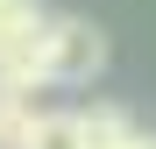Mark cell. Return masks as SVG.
I'll return each instance as SVG.
<instances>
[{
  "label": "cell",
  "mask_w": 156,
  "mask_h": 149,
  "mask_svg": "<svg viewBox=\"0 0 156 149\" xmlns=\"http://www.w3.org/2000/svg\"><path fill=\"white\" fill-rule=\"evenodd\" d=\"M107 71V36L85 14H50L43 21V78L50 85H92Z\"/></svg>",
  "instance_id": "1"
},
{
  "label": "cell",
  "mask_w": 156,
  "mask_h": 149,
  "mask_svg": "<svg viewBox=\"0 0 156 149\" xmlns=\"http://www.w3.org/2000/svg\"><path fill=\"white\" fill-rule=\"evenodd\" d=\"M21 149H85V121H78L71 107H57V114H29Z\"/></svg>",
  "instance_id": "2"
},
{
  "label": "cell",
  "mask_w": 156,
  "mask_h": 149,
  "mask_svg": "<svg viewBox=\"0 0 156 149\" xmlns=\"http://www.w3.org/2000/svg\"><path fill=\"white\" fill-rule=\"evenodd\" d=\"M50 21V7L43 0H0V43H14V36H36Z\"/></svg>",
  "instance_id": "3"
},
{
  "label": "cell",
  "mask_w": 156,
  "mask_h": 149,
  "mask_svg": "<svg viewBox=\"0 0 156 149\" xmlns=\"http://www.w3.org/2000/svg\"><path fill=\"white\" fill-rule=\"evenodd\" d=\"M29 99H14V92H0V149H21V135H29Z\"/></svg>",
  "instance_id": "4"
},
{
  "label": "cell",
  "mask_w": 156,
  "mask_h": 149,
  "mask_svg": "<svg viewBox=\"0 0 156 149\" xmlns=\"http://www.w3.org/2000/svg\"><path fill=\"white\" fill-rule=\"evenodd\" d=\"M128 149H156V135H149V128H135V142H128Z\"/></svg>",
  "instance_id": "5"
}]
</instances>
